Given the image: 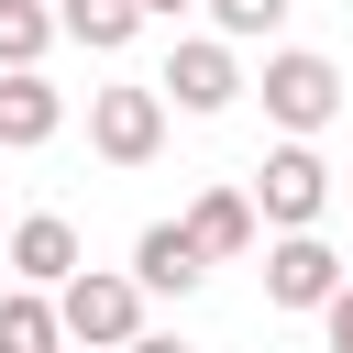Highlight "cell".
Returning a JSON list of instances; mask_svg holds the SVG:
<instances>
[{
	"instance_id": "cell-1",
	"label": "cell",
	"mask_w": 353,
	"mask_h": 353,
	"mask_svg": "<svg viewBox=\"0 0 353 353\" xmlns=\"http://www.w3.org/2000/svg\"><path fill=\"white\" fill-rule=\"evenodd\" d=\"M143 276L132 265H77L66 287H55V309H66V342H143Z\"/></svg>"
},
{
	"instance_id": "cell-2",
	"label": "cell",
	"mask_w": 353,
	"mask_h": 353,
	"mask_svg": "<svg viewBox=\"0 0 353 353\" xmlns=\"http://www.w3.org/2000/svg\"><path fill=\"white\" fill-rule=\"evenodd\" d=\"M254 88H265V121H276V132H320V121L342 110V66L309 55V44H276Z\"/></svg>"
},
{
	"instance_id": "cell-3",
	"label": "cell",
	"mask_w": 353,
	"mask_h": 353,
	"mask_svg": "<svg viewBox=\"0 0 353 353\" xmlns=\"http://www.w3.org/2000/svg\"><path fill=\"white\" fill-rule=\"evenodd\" d=\"M254 210H265V232H309V221L331 210V165H320L309 132H287V143L254 165Z\"/></svg>"
},
{
	"instance_id": "cell-4",
	"label": "cell",
	"mask_w": 353,
	"mask_h": 353,
	"mask_svg": "<svg viewBox=\"0 0 353 353\" xmlns=\"http://www.w3.org/2000/svg\"><path fill=\"white\" fill-rule=\"evenodd\" d=\"M88 143H99V165H154L165 154V77L154 88H88Z\"/></svg>"
},
{
	"instance_id": "cell-5",
	"label": "cell",
	"mask_w": 353,
	"mask_h": 353,
	"mask_svg": "<svg viewBox=\"0 0 353 353\" xmlns=\"http://www.w3.org/2000/svg\"><path fill=\"white\" fill-rule=\"evenodd\" d=\"M165 99H176V110H199V121L243 99V55H232V33H221V22H210V33H188V44L165 55Z\"/></svg>"
},
{
	"instance_id": "cell-6",
	"label": "cell",
	"mask_w": 353,
	"mask_h": 353,
	"mask_svg": "<svg viewBox=\"0 0 353 353\" xmlns=\"http://www.w3.org/2000/svg\"><path fill=\"white\" fill-rule=\"evenodd\" d=\"M331 287H342V254L320 243V221L265 243V298H276V309H331Z\"/></svg>"
},
{
	"instance_id": "cell-7",
	"label": "cell",
	"mask_w": 353,
	"mask_h": 353,
	"mask_svg": "<svg viewBox=\"0 0 353 353\" xmlns=\"http://www.w3.org/2000/svg\"><path fill=\"white\" fill-rule=\"evenodd\" d=\"M55 132H66V88H55L44 66H0V143L33 154V143H55Z\"/></svg>"
},
{
	"instance_id": "cell-8",
	"label": "cell",
	"mask_w": 353,
	"mask_h": 353,
	"mask_svg": "<svg viewBox=\"0 0 353 353\" xmlns=\"http://www.w3.org/2000/svg\"><path fill=\"white\" fill-rule=\"evenodd\" d=\"M188 232L210 243V265L254 254V243H265V210H254V176H243V188H199V199H188Z\"/></svg>"
},
{
	"instance_id": "cell-9",
	"label": "cell",
	"mask_w": 353,
	"mask_h": 353,
	"mask_svg": "<svg viewBox=\"0 0 353 353\" xmlns=\"http://www.w3.org/2000/svg\"><path fill=\"white\" fill-rule=\"evenodd\" d=\"M132 276H143L154 298H188V287L210 276V243H199L188 221H143V243H132Z\"/></svg>"
},
{
	"instance_id": "cell-10",
	"label": "cell",
	"mask_w": 353,
	"mask_h": 353,
	"mask_svg": "<svg viewBox=\"0 0 353 353\" xmlns=\"http://www.w3.org/2000/svg\"><path fill=\"white\" fill-rule=\"evenodd\" d=\"M0 254H11V276L66 287V276H77V221H66V210H33V221H11V243H0Z\"/></svg>"
},
{
	"instance_id": "cell-11",
	"label": "cell",
	"mask_w": 353,
	"mask_h": 353,
	"mask_svg": "<svg viewBox=\"0 0 353 353\" xmlns=\"http://www.w3.org/2000/svg\"><path fill=\"white\" fill-rule=\"evenodd\" d=\"M55 342H66V309H55V287L22 276V287L0 298V353H55Z\"/></svg>"
},
{
	"instance_id": "cell-12",
	"label": "cell",
	"mask_w": 353,
	"mask_h": 353,
	"mask_svg": "<svg viewBox=\"0 0 353 353\" xmlns=\"http://www.w3.org/2000/svg\"><path fill=\"white\" fill-rule=\"evenodd\" d=\"M55 11H66V44H88V55H121V44L154 22L143 0H55Z\"/></svg>"
},
{
	"instance_id": "cell-13",
	"label": "cell",
	"mask_w": 353,
	"mask_h": 353,
	"mask_svg": "<svg viewBox=\"0 0 353 353\" xmlns=\"http://www.w3.org/2000/svg\"><path fill=\"white\" fill-rule=\"evenodd\" d=\"M55 33H66V11H44V0H0V66H44Z\"/></svg>"
},
{
	"instance_id": "cell-14",
	"label": "cell",
	"mask_w": 353,
	"mask_h": 353,
	"mask_svg": "<svg viewBox=\"0 0 353 353\" xmlns=\"http://www.w3.org/2000/svg\"><path fill=\"white\" fill-rule=\"evenodd\" d=\"M199 11H210V22L232 33V44H265V33H276V22L298 11V0H199Z\"/></svg>"
},
{
	"instance_id": "cell-15",
	"label": "cell",
	"mask_w": 353,
	"mask_h": 353,
	"mask_svg": "<svg viewBox=\"0 0 353 353\" xmlns=\"http://www.w3.org/2000/svg\"><path fill=\"white\" fill-rule=\"evenodd\" d=\"M320 331H331V353H353V276L331 287V309H320Z\"/></svg>"
},
{
	"instance_id": "cell-16",
	"label": "cell",
	"mask_w": 353,
	"mask_h": 353,
	"mask_svg": "<svg viewBox=\"0 0 353 353\" xmlns=\"http://www.w3.org/2000/svg\"><path fill=\"white\" fill-rule=\"evenodd\" d=\"M143 11H154V22H176V11H199V0H143Z\"/></svg>"
}]
</instances>
